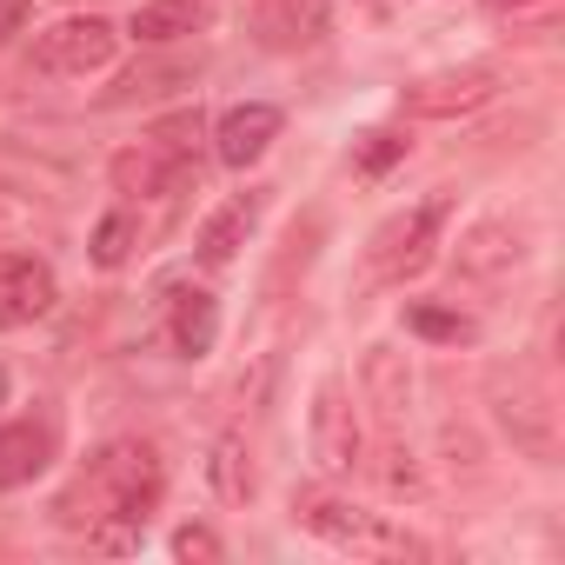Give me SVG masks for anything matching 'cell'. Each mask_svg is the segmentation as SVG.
<instances>
[{"mask_svg": "<svg viewBox=\"0 0 565 565\" xmlns=\"http://www.w3.org/2000/svg\"><path fill=\"white\" fill-rule=\"evenodd\" d=\"M160 486H167V472H160V452L147 446V439H114V446H100L94 459H87V472H81V486L61 499V512H67V525H107V519H127V525H147V512L160 505Z\"/></svg>", "mask_w": 565, "mask_h": 565, "instance_id": "6da1fadb", "label": "cell"}, {"mask_svg": "<svg viewBox=\"0 0 565 565\" xmlns=\"http://www.w3.org/2000/svg\"><path fill=\"white\" fill-rule=\"evenodd\" d=\"M294 519L313 539H327L333 552H353V558H413L419 552V539L406 525H393L386 512H366V505H353L340 492H313V486L294 492Z\"/></svg>", "mask_w": 565, "mask_h": 565, "instance_id": "7a4b0ae2", "label": "cell"}, {"mask_svg": "<svg viewBox=\"0 0 565 565\" xmlns=\"http://www.w3.org/2000/svg\"><path fill=\"white\" fill-rule=\"evenodd\" d=\"M446 213H452V193H426L419 206L393 213V220L366 239V266H373L380 279H406V273H419V266L433 259V246H439Z\"/></svg>", "mask_w": 565, "mask_h": 565, "instance_id": "3957f363", "label": "cell"}, {"mask_svg": "<svg viewBox=\"0 0 565 565\" xmlns=\"http://www.w3.org/2000/svg\"><path fill=\"white\" fill-rule=\"evenodd\" d=\"M114 47H120L114 21H100V14H67V21H54V28L34 41V67L54 74V81H87V74H100V67L114 61Z\"/></svg>", "mask_w": 565, "mask_h": 565, "instance_id": "277c9868", "label": "cell"}, {"mask_svg": "<svg viewBox=\"0 0 565 565\" xmlns=\"http://www.w3.org/2000/svg\"><path fill=\"white\" fill-rule=\"evenodd\" d=\"M307 439H313L320 472H333V479H353V472L366 466V433H360L353 399H347L340 380H327V386L313 393V426H307Z\"/></svg>", "mask_w": 565, "mask_h": 565, "instance_id": "5b68a950", "label": "cell"}, {"mask_svg": "<svg viewBox=\"0 0 565 565\" xmlns=\"http://www.w3.org/2000/svg\"><path fill=\"white\" fill-rule=\"evenodd\" d=\"M499 94V74L492 67H459V74H433V81H413L399 94V114L413 120H452V114H472Z\"/></svg>", "mask_w": 565, "mask_h": 565, "instance_id": "8992f818", "label": "cell"}, {"mask_svg": "<svg viewBox=\"0 0 565 565\" xmlns=\"http://www.w3.org/2000/svg\"><path fill=\"white\" fill-rule=\"evenodd\" d=\"M61 300L54 287V266L34 253H0V327H34L47 320Z\"/></svg>", "mask_w": 565, "mask_h": 565, "instance_id": "52a82bcc", "label": "cell"}, {"mask_svg": "<svg viewBox=\"0 0 565 565\" xmlns=\"http://www.w3.org/2000/svg\"><path fill=\"white\" fill-rule=\"evenodd\" d=\"M273 140H279V107H266V100L226 107L220 127H213V153H220V167H253V160H266Z\"/></svg>", "mask_w": 565, "mask_h": 565, "instance_id": "ba28073f", "label": "cell"}, {"mask_svg": "<svg viewBox=\"0 0 565 565\" xmlns=\"http://www.w3.org/2000/svg\"><path fill=\"white\" fill-rule=\"evenodd\" d=\"M259 213H266V193H233L206 226H200V239H193V253H200V266H233L239 259V246L253 239V226H259Z\"/></svg>", "mask_w": 565, "mask_h": 565, "instance_id": "9c48e42d", "label": "cell"}, {"mask_svg": "<svg viewBox=\"0 0 565 565\" xmlns=\"http://www.w3.org/2000/svg\"><path fill=\"white\" fill-rule=\"evenodd\" d=\"M193 173H200V167L167 160V153H160V147H147V140H140L134 153H120V160H114V186H120V193H140V200H153V193H180Z\"/></svg>", "mask_w": 565, "mask_h": 565, "instance_id": "30bf717a", "label": "cell"}, {"mask_svg": "<svg viewBox=\"0 0 565 565\" xmlns=\"http://www.w3.org/2000/svg\"><path fill=\"white\" fill-rule=\"evenodd\" d=\"M499 419H505V433H512V446H525L532 459H552L558 452V433H552V406L525 386V380H512V393L499 386Z\"/></svg>", "mask_w": 565, "mask_h": 565, "instance_id": "8fae6325", "label": "cell"}, {"mask_svg": "<svg viewBox=\"0 0 565 565\" xmlns=\"http://www.w3.org/2000/svg\"><path fill=\"white\" fill-rule=\"evenodd\" d=\"M525 259V246H519V233L505 226V220H479L466 239H459V273H472V279H499V273H512Z\"/></svg>", "mask_w": 565, "mask_h": 565, "instance_id": "7c38bea8", "label": "cell"}, {"mask_svg": "<svg viewBox=\"0 0 565 565\" xmlns=\"http://www.w3.org/2000/svg\"><path fill=\"white\" fill-rule=\"evenodd\" d=\"M206 28V8H193V0H147V8H134L127 34L140 47H167V41H186Z\"/></svg>", "mask_w": 565, "mask_h": 565, "instance_id": "4fadbf2b", "label": "cell"}, {"mask_svg": "<svg viewBox=\"0 0 565 565\" xmlns=\"http://www.w3.org/2000/svg\"><path fill=\"white\" fill-rule=\"evenodd\" d=\"M213 333H220V300L206 287H180L173 294V347L186 360H200V353H213Z\"/></svg>", "mask_w": 565, "mask_h": 565, "instance_id": "5bb4252c", "label": "cell"}, {"mask_svg": "<svg viewBox=\"0 0 565 565\" xmlns=\"http://www.w3.org/2000/svg\"><path fill=\"white\" fill-rule=\"evenodd\" d=\"M206 479H213V492H220L226 505H246V499H253V486H259V472H253V452H246V439H239V433H226V439H213V459H206Z\"/></svg>", "mask_w": 565, "mask_h": 565, "instance_id": "9a60e30c", "label": "cell"}, {"mask_svg": "<svg viewBox=\"0 0 565 565\" xmlns=\"http://www.w3.org/2000/svg\"><path fill=\"white\" fill-rule=\"evenodd\" d=\"M259 28H266L273 47H313L327 34V8H320V0H273Z\"/></svg>", "mask_w": 565, "mask_h": 565, "instance_id": "2e32d148", "label": "cell"}, {"mask_svg": "<svg viewBox=\"0 0 565 565\" xmlns=\"http://www.w3.org/2000/svg\"><path fill=\"white\" fill-rule=\"evenodd\" d=\"M54 452V426H8L0 433V486H21L47 466Z\"/></svg>", "mask_w": 565, "mask_h": 565, "instance_id": "e0dca14e", "label": "cell"}, {"mask_svg": "<svg viewBox=\"0 0 565 565\" xmlns=\"http://www.w3.org/2000/svg\"><path fill=\"white\" fill-rule=\"evenodd\" d=\"M406 327H413L419 340H439V347H472V340H479V320L446 313V307H433V300H413V307H406Z\"/></svg>", "mask_w": 565, "mask_h": 565, "instance_id": "ac0fdd59", "label": "cell"}, {"mask_svg": "<svg viewBox=\"0 0 565 565\" xmlns=\"http://www.w3.org/2000/svg\"><path fill=\"white\" fill-rule=\"evenodd\" d=\"M200 140H206L200 107H186V114H173V120H160V127L147 134V147H160L167 160H186V167H200Z\"/></svg>", "mask_w": 565, "mask_h": 565, "instance_id": "d6986e66", "label": "cell"}, {"mask_svg": "<svg viewBox=\"0 0 565 565\" xmlns=\"http://www.w3.org/2000/svg\"><path fill=\"white\" fill-rule=\"evenodd\" d=\"M134 246H140V220L120 206V213H107L100 226H94V266H127L134 259Z\"/></svg>", "mask_w": 565, "mask_h": 565, "instance_id": "ffe728a7", "label": "cell"}, {"mask_svg": "<svg viewBox=\"0 0 565 565\" xmlns=\"http://www.w3.org/2000/svg\"><path fill=\"white\" fill-rule=\"evenodd\" d=\"M366 386H373L380 413H399V406H406V366H399L393 347H373V353H366Z\"/></svg>", "mask_w": 565, "mask_h": 565, "instance_id": "44dd1931", "label": "cell"}, {"mask_svg": "<svg viewBox=\"0 0 565 565\" xmlns=\"http://www.w3.org/2000/svg\"><path fill=\"white\" fill-rule=\"evenodd\" d=\"M399 153H406V134H399V127H373V134H360L353 167H360V173H386Z\"/></svg>", "mask_w": 565, "mask_h": 565, "instance_id": "7402d4cb", "label": "cell"}, {"mask_svg": "<svg viewBox=\"0 0 565 565\" xmlns=\"http://www.w3.org/2000/svg\"><path fill=\"white\" fill-rule=\"evenodd\" d=\"M173 552H180V558H200V565H206V558H220V539H213L206 525H180V532H173Z\"/></svg>", "mask_w": 565, "mask_h": 565, "instance_id": "603a6c76", "label": "cell"}, {"mask_svg": "<svg viewBox=\"0 0 565 565\" xmlns=\"http://www.w3.org/2000/svg\"><path fill=\"white\" fill-rule=\"evenodd\" d=\"M558 0H486V14L492 21H539V14H552Z\"/></svg>", "mask_w": 565, "mask_h": 565, "instance_id": "cb8c5ba5", "label": "cell"}, {"mask_svg": "<svg viewBox=\"0 0 565 565\" xmlns=\"http://www.w3.org/2000/svg\"><path fill=\"white\" fill-rule=\"evenodd\" d=\"M14 21H21V14L8 8V0H0V41H8V34H14Z\"/></svg>", "mask_w": 565, "mask_h": 565, "instance_id": "d4e9b609", "label": "cell"}, {"mask_svg": "<svg viewBox=\"0 0 565 565\" xmlns=\"http://www.w3.org/2000/svg\"><path fill=\"white\" fill-rule=\"evenodd\" d=\"M0 399H8V373H0Z\"/></svg>", "mask_w": 565, "mask_h": 565, "instance_id": "484cf974", "label": "cell"}]
</instances>
